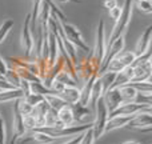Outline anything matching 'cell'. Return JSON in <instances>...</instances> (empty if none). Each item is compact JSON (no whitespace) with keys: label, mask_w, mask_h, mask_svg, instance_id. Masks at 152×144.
I'll use <instances>...</instances> for the list:
<instances>
[{"label":"cell","mask_w":152,"mask_h":144,"mask_svg":"<svg viewBox=\"0 0 152 144\" xmlns=\"http://www.w3.org/2000/svg\"><path fill=\"white\" fill-rule=\"evenodd\" d=\"M56 96L63 99L67 104H74V103H77L79 99H80V89H77L76 87L66 86Z\"/></svg>","instance_id":"15"},{"label":"cell","mask_w":152,"mask_h":144,"mask_svg":"<svg viewBox=\"0 0 152 144\" xmlns=\"http://www.w3.org/2000/svg\"><path fill=\"white\" fill-rule=\"evenodd\" d=\"M103 99H104V103H105V105H107L108 113L115 111L119 105L123 104V100H121L119 88H110L108 91H105L104 94H103Z\"/></svg>","instance_id":"12"},{"label":"cell","mask_w":152,"mask_h":144,"mask_svg":"<svg viewBox=\"0 0 152 144\" xmlns=\"http://www.w3.org/2000/svg\"><path fill=\"white\" fill-rule=\"evenodd\" d=\"M132 10H134V0H126V1H124V5L121 7L120 16H119V19L115 21L113 29H112V32H111L110 37H108L107 47L110 45V43L112 42L113 39H116V37L120 36V35H124V32H126L129 21H131Z\"/></svg>","instance_id":"2"},{"label":"cell","mask_w":152,"mask_h":144,"mask_svg":"<svg viewBox=\"0 0 152 144\" xmlns=\"http://www.w3.org/2000/svg\"><path fill=\"white\" fill-rule=\"evenodd\" d=\"M105 51H107V40H105V27H104V20L100 19L99 24L96 28V37H95V47L92 50L91 55V64L94 67L95 72L97 73L100 66L103 63V59L105 56Z\"/></svg>","instance_id":"1"},{"label":"cell","mask_w":152,"mask_h":144,"mask_svg":"<svg viewBox=\"0 0 152 144\" xmlns=\"http://www.w3.org/2000/svg\"><path fill=\"white\" fill-rule=\"evenodd\" d=\"M135 103L139 104H144V105H151L152 100H151V94H143V92H137Z\"/></svg>","instance_id":"32"},{"label":"cell","mask_w":152,"mask_h":144,"mask_svg":"<svg viewBox=\"0 0 152 144\" xmlns=\"http://www.w3.org/2000/svg\"><path fill=\"white\" fill-rule=\"evenodd\" d=\"M136 89L137 92H143V94H151L152 91V84L151 80L148 81H142V83H128Z\"/></svg>","instance_id":"29"},{"label":"cell","mask_w":152,"mask_h":144,"mask_svg":"<svg viewBox=\"0 0 152 144\" xmlns=\"http://www.w3.org/2000/svg\"><path fill=\"white\" fill-rule=\"evenodd\" d=\"M56 81H59V83H61L63 86H69V87H76V80L74 77H72L71 75H69L68 72L66 71V69H61L60 72L56 75L55 77Z\"/></svg>","instance_id":"23"},{"label":"cell","mask_w":152,"mask_h":144,"mask_svg":"<svg viewBox=\"0 0 152 144\" xmlns=\"http://www.w3.org/2000/svg\"><path fill=\"white\" fill-rule=\"evenodd\" d=\"M72 107V112H74V120L77 121V123H84L87 118L91 115V111H89L88 105H83L81 103H74L71 104Z\"/></svg>","instance_id":"19"},{"label":"cell","mask_w":152,"mask_h":144,"mask_svg":"<svg viewBox=\"0 0 152 144\" xmlns=\"http://www.w3.org/2000/svg\"><path fill=\"white\" fill-rule=\"evenodd\" d=\"M84 132H86V131H84ZM84 132H81V134H77V136H75V137H72V139L67 140V142H66V143H63V144H80V143H81V140H83Z\"/></svg>","instance_id":"37"},{"label":"cell","mask_w":152,"mask_h":144,"mask_svg":"<svg viewBox=\"0 0 152 144\" xmlns=\"http://www.w3.org/2000/svg\"><path fill=\"white\" fill-rule=\"evenodd\" d=\"M23 123H24L26 129H32V131L36 129V120H35V118L32 116V113L23 116Z\"/></svg>","instance_id":"33"},{"label":"cell","mask_w":152,"mask_h":144,"mask_svg":"<svg viewBox=\"0 0 152 144\" xmlns=\"http://www.w3.org/2000/svg\"><path fill=\"white\" fill-rule=\"evenodd\" d=\"M59 24H60L61 29H63L66 37L68 39V42L72 43V44H74L77 50H81V51H84V52L91 51V50H89V47L87 45V43L84 42L83 35H81L80 29H79L77 27L74 26V24L67 23L66 20H59Z\"/></svg>","instance_id":"5"},{"label":"cell","mask_w":152,"mask_h":144,"mask_svg":"<svg viewBox=\"0 0 152 144\" xmlns=\"http://www.w3.org/2000/svg\"><path fill=\"white\" fill-rule=\"evenodd\" d=\"M119 91H120V96H121V100H123V104H126V103H135L137 91L131 84H126V86L119 87Z\"/></svg>","instance_id":"21"},{"label":"cell","mask_w":152,"mask_h":144,"mask_svg":"<svg viewBox=\"0 0 152 144\" xmlns=\"http://www.w3.org/2000/svg\"><path fill=\"white\" fill-rule=\"evenodd\" d=\"M4 80H7L8 83H10L11 86H13L15 88H19V87H20L21 79L19 77V75L16 73L15 69H8L4 75Z\"/></svg>","instance_id":"25"},{"label":"cell","mask_w":152,"mask_h":144,"mask_svg":"<svg viewBox=\"0 0 152 144\" xmlns=\"http://www.w3.org/2000/svg\"><path fill=\"white\" fill-rule=\"evenodd\" d=\"M12 28H13V20H11V19L5 20L4 23L0 26V44L4 42V39L7 37V35L10 34V31Z\"/></svg>","instance_id":"28"},{"label":"cell","mask_w":152,"mask_h":144,"mask_svg":"<svg viewBox=\"0 0 152 144\" xmlns=\"http://www.w3.org/2000/svg\"><path fill=\"white\" fill-rule=\"evenodd\" d=\"M123 144H140L139 142H126V143H123Z\"/></svg>","instance_id":"41"},{"label":"cell","mask_w":152,"mask_h":144,"mask_svg":"<svg viewBox=\"0 0 152 144\" xmlns=\"http://www.w3.org/2000/svg\"><path fill=\"white\" fill-rule=\"evenodd\" d=\"M53 1L59 3H81V0H53Z\"/></svg>","instance_id":"40"},{"label":"cell","mask_w":152,"mask_h":144,"mask_svg":"<svg viewBox=\"0 0 152 144\" xmlns=\"http://www.w3.org/2000/svg\"><path fill=\"white\" fill-rule=\"evenodd\" d=\"M135 59H136V55H135L134 51H121V52H119L115 58H112V60L108 63L105 71L119 73V72L123 71L124 68H127L128 66H131V64L135 61Z\"/></svg>","instance_id":"6"},{"label":"cell","mask_w":152,"mask_h":144,"mask_svg":"<svg viewBox=\"0 0 152 144\" xmlns=\"http://www.w3.org/2000/svg\"><path fill=\"white\" fill-rule=\"evenodd\" d=\"M24 94L20 88H12V89H3L0 91V103L11 102V100H16L23 97Z\"/></svg>","instance_id":"22"},{"label":"cell","mask_w":152,"mask_h":144,"mask_svg":"<svg viewBox=\"0 0 152 144\" xmlns=\"http://www.w3.org/2000/svg\"><path fill=\"white\" fill-rule=\"evenodd\" d=\"M12 124H13V137L11 140V144H16L19 139L21 136H24L26 134V127H24V123H23V115L19 112V108H18V103H13V120H12Z\"/></svg>","instance_id":"11"},{"label":"cell","mask_w":152,"mask_h":144,"mask_svg":"<svg viewBox=\"0 0 152 144\" xmlns=\"http://www.w3.org/2000/svg\"><path fill=\"white\" fill-rule=\"evenodd\" d=\"M128 129H137V131H151L152 129V116L150 111H142L135 113L127 124Z\"/></svg>","instance_id":"9"},{"label":"cell","mask_w":152,"mask_h":144,"mask_svg":"<svg viewBox=\"0 0 152 144\" xmlns=\"http://www.w3.org/2000/svg\"><path fill=\"white\" fill-rule=\"evenodd\" d=\"M0 144H5V124L0 118Z\"/></svg>","instance_id":"36"},{"label":"cell","mask_w":152,"mask_h":144,"mask_svg":"<svg viewBox=\"0 0 152 144\" xmlns=\"http://www.w3.org/2000/svg\"><path fill=\"white\" fill-rule=\"evenodd\" d=\"M108 13H110V16H111V19H112L113 21H116L119 19V16H120V13H121V7H119V5H116L115 8H112L111 11H108Z\"/></svg>","instance_id":"35"},{"label":"cell","mask_w":152,"mask_h":144,"mask_svg":"<svg viewBox=\"0 0 152 144\" xmlns=\"http://www.w3.org/2000/svg\"><path fill=\"white\" fill-rule=\"evenodd\" d=\"M0 118H1V116H0Z\"/></svg>","instance_id":"42"},{"label":"cell","mask_w":152,"mask_h":144,"mask_svg":"<svg viewBox=\"0 0 152 144\" xmlns=\"http://www.w3.org/2000/svg\"><path fill=\"white\" fill-rule=\"evenodd\" d=\"M136 8L143 13H151L152 12V4L151 0H135Z\"/></svg>","instance_id":"31"},{"label":"cell","mask_w":152,"mask_h":144,"mask_svg":"<svg viewBox=\"0 0 152 144\" xmlns=\"http://www.w3.org/2000/svg\"><path fill=\"white\" fill-rule=\"evenodd\" d=\"M95 143V139H94V132H92V127L89 129H87L84 132V136H83V140H81L80 144H94Z\"/></svg>","instance_id":"34"},{"label":"cell","mask_w":152,"mask_h":144,"mask_svg":"<svg viewBox=\"0 0 152 144\" xmlns=\"http://www.w3.org/2000/svg\"><path fill=\"white\" fill-rule=\"evenodd\" d=\"M116 5H118V0H104V1H103V7L107 8L108 11L115 8Z\"/></svg>","instance_id":"38"},{"label":"cell","mask_w":152,"mask_h":144,"mask_svg":"<svg viewBox=\"0 0 152 144\" xmlns=\"http://www.w3.org/2000/svg\"><path fill=\"white\" fill-rule=\"evenodd\" d=\"M23 99L26 100L27 103H28L29 105H32V107H36L39 103H42L43 100H44V96L40 94H35V92H31V94L26 95V96H23Z\"/></svg>","instance_id":"27"},{"label":"cell","mask_w":152,"mask_h":144,"mask_svg":"<svg viewBox=\"0 0 152 144\" xmlns=\"http://www.w3.org/2000/svg\"><path fill=\"white\" fill-rule=\"evenodd\" d=\"M97 77H99L100 81H102L103 88H104V92H105V91H108V89L112 87L113 81H115V79H116V73L105 71V72H103L102 75L97 76Z\"/></svg>","instance_id":"24"},{"label":"cell","mask_w":152,"mask_h":144,"mask_svg":"<svg viewBox=\"0 0 152 144\" xmlns=\"http://www.w3.org/2000/svg\"><path fill=\"white\" fill-rule=\"evenodd\" d=\"M58 119L64 127L72 126L74 123V112H72L71 104H64L63 107H60L58 110Z\"/></svg>","instance_id":"18"},{"label":"cell","mask_w":152,"mask_h":144,"mask_svg":"<svg viewBox=\"0 0 152 144\" xmlns=\"http://www.w3.org/2000/svg\"><path fill=\"white\" fill-rule=\"evenodd\" d=\"M16 103H18L19 112H20L23 116L32 113V110H34V107H32V105H29L28 103H27L26 100L23 99V97H20V99H16Z\"/></svg>","instance_id":"30"},{"label":"cell","mask_w":152,"mask_h":144,"mask_svg":"<svg viewBox=\"0 0 152 144\" xmlns=\"http://www.w3.org/2000/svg\"><path fill=\"white\" fill-rule=\"evenodd\" d=\"M151 36H152V26H148L145 28V31L142 34V36L139 37V42L136 44V48H135V55L136 58L144 55L150 51V44H151Z\"/></svg>","instance_id":"13"},{"label":"cell","mask_w":152,"mask_h":144,"mask_svg":"<svg viewBox=\"0 0 152 144\" xmlns=\"http://www.w3.org/2000/svg\"><path fill=\"white\" fill-rule=\"evenodd\" d=\"M103 94H104V88H103V84H102V81H100V79L97 77L96 80L94 81V84H92L88 104H91L92 107L95 108V104H96L97 100H99L100 97L103 96Z\"/></svg>","instance_id":"20"},{"label":"cell","mask_w":152,"mask_h":144,"mask_svg":"<svg viewBox=\"0 0 152 144\" xmlns=\"http://www.w3.org/2000/svg\"><path fill=\"white\" fill-rule=\"evenodd\" d=\"M92 127V121L88 123H83L79 124V126H68V127H42L39 129H35V131H42L44 134L50 135L53 139H58V137H66V136H74V135L81 134V132L87 131Z\"/></svg>","instance_id":"3"},{"label":"cell","mask_w":152,"mask_h":144,"mask_svg":"<svg viewBox=\"0 0 152 144\" xmlns=\"http://www.w3.org/2000/svg\"><path fill=\"white\" fill-rule=\"evenodd\" d=\"M142 111H150L151 112V105L139 104V103H126V104L119 105L115 111L108 113V118H112V116H134L135 113L142 112Z\"/></svg>","instance_id":"10"},{"label":"cell","mask_w":152,"mask_h":144,"mask_svg":"<svg viewBox=\"0 0 152 144\" xmlns=\"http://www.w3.org/2000/svg\"><path fill=\"white\" fill-rule=\"evenodd\" d=\"M29 142H36V143H40V144H51L55 142L53 137H51L50 135L44 134L42 131H35L32 135H29L28 137H23V139L19 142V144H27Z\"/></svg>","instance_id":"17"},{"label":"cell","mask_w":152,"mask_h":144,"mask_svg":"<svg viewBox=\"0 0 152 144\" xmlns=\"http://www.w3.org/2000/svg\"><path fill=\"white\" fill-rule=\"evenodd\" d=\"M124 45H126L124 35H120V36H118L116 39H113L112 42L110 43V45L107 47V51H105V56H104V59H103V63H102V66H100L99 71H97V76L102 75V73L105 71L108 63L112 60V58H115L119 52L124 51Z\"/></svg>","instance_id":"7"},{"label":"cell","mask_w":152,"mask_h":144,"mask_svg":"<svg viewBox=\"0 0 152 144\" xmlns=\"http://www.w3.org/2000/svg\"><path fill=\"white\" fill-rule=\"evenodd\" d=\"M34 36H32V29H31V13L26 16L24 19V24L21 28V47L24 50V56L26 58H31L32 52H34Z\"/></svg>","instance_id":"8"},{"label":"cell","mask_w":152,"mask_h":144,"mask_svg":"<svg viewBox=\"0 0 152 144\" xmlns=\"http://www.w3.org/2000/svg\"><path fill=\"white\" fill-rule=\"evenodd\" d=\"M44 100L50 104L51 108H53V110H59V108L63 107L64 104H67L63 99H60V97L56 96V95H47V96H44Z\"/></svg>","instance_id":"26"},{"label":"cell","mask_w":152,"mask_h":144,"mask_svg":"<svg viewBox=\"0 0 152 144\" xmlns=\"http://www.w3.org/2000/svg\"><path fill=\"white\" fill-rule=\"evenodd\" d=\"M8 71V67H7V63H5V60L0 56V76L1 77H4L5 72Z\"/></svg>","instance_id":"39"},{"label":"cell","mask_w":152,"mask_h":144,"mask_svg":"<svg viewBox=\"0 0 152 144\" xmlns=\"http://www.w3.org/2000/svg\"><path fill=\"white\" fill-rule=\"evenodd\" d=\"M59 55V45H58V39L51 31H48V60L47 66L48 68L52 67L58 60Z\"/></svg>","instance_id":"14"},{"label":"cell","mask_w":152,"mask_h":144,"mask_svg":"<svg viewBox=\"0 0 152 144\" xmlns=\"http://www.w3.org/2000/svg\"><path fill=\"white\" fill-rule=\"evenodd\" d=\"M132 116H112V118H108L104 127V132H111L115 131V129L123 128V127H126L128 124Z\"/></svg>","instance_id":"16"},{"label":"cell","mask_w":152,"mask_h":144,"mask_svg":"<svg viewBox=\"0 0 152 144\" xmlns=\"http://www.w3.org/2000/svg\"><path fill=\"white\" fill-rule=\"evenodd\" d=\"M95 120L92 121V132H94V139L95 142L99 140L104 134V127L108 120V110L107 105L104 103L103 96L95 104Z\"/></svg>","instance_id":"4"}]
</instances>
